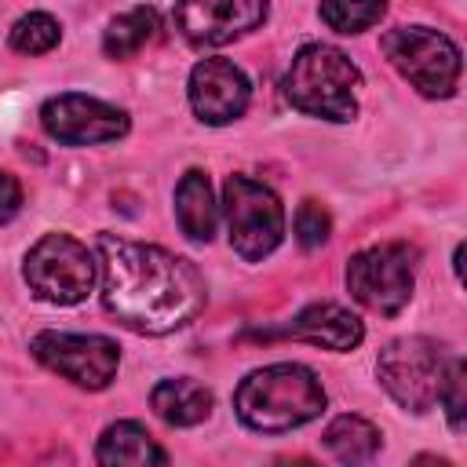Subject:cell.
Segmentation results:
<instances>
[{
    "mask_svg": "<svg viewBox=\"0 0 467 467\" xmlns=\"http://www.w3.org/2000/svg\"><path fill=\"white\" fill-rule=\"evenodd\" d=\"M95 255L102 306L117 325L139 336H168L204 310V277L190 259L117 234H102Z\"/></svg>",
    "mask_w": 467,
    "mask_h": 467,
    "instance_id": "1",
    "label": "cell"
},
{
    "mask_svg": "<svg viewBox=\"0 0 467 467\" xmlns=\"http://www.w3.org/2000/svg\"><path fill=\"white\" fill-rule=\"evenodd\" d=\"M325 387L314 368L299 361H277L252 368L234 390V412L259 434L296 431L325 412Z\"/></svg>",
    "mask_w": 467,
    "mask_h": 467,
    "instance_id": "2",
    "label": "cell"
},
{
    "mask_svg": "<svg viewBox=\"0 0 467 467\" xmlns=\"http://www.w3.org/2000/svg\"><path fill=\"white\" fill-rule=\"evenodd\" d=\"M361 69L332 44H303L285 73V99L292 109L347 124L358 117Z\"/></svg>",
    "mask_w": 467,
    "mask_h": 467,
    "instance_id": "3",
    "label": "cell"
},
{
    "mask_svg": "<svg viewBox=\"0 0 467 467\" xmlns=\"http://www.w3.org/2000/svg\"><path fill=\"white\" fill-rule=\"evenodd\" d=\"M29 292L51 306H77L95 292L99 255L73 234H44L22 263Z\"/></svg>",
    "mask_w": 467,
    "mask_h": 467,
    "instance_id": "4",
    "label": "cell"
},
{
    "mask_svg": "<svg viewBox=\"0 0 467 467\" xmlns=\"http://www.w3.org/2000/svg\"><path fill=\"white\" fill-rule=\"evenodd\" d=\"M456 354L427 336H401L390 339L376 358V376L383 390L409 412H427L438 405L441 383L449 376Z\"/></svg>",
    "mask_w": 467,
    "mask_h": 467,
    "instance_id": "5",
    "label": "cell"
},
{
    "mask_svg": "<svg viewBox=\"0 0 467 467\" xmlns=\"http://www.w3.org/2000/svg\"><path fill=\"white\" fill-rule=\"evenodd\" d=\"M387 62L427 99H449L460 84V47L431 26H398L379 40Z\"/></svg>",
    "mask_w": 467,
    "mask_h": 467,
    "instance_id": "6",
    "label": "cell"
},
{
    "mask_svg": "<svg viewBox=\"0 0 467 467\" xmlns=\"http://www.w3.org/2000/svg\"><path fill=\"white\" fill-rule=\"evenodd\" d=\"M416 259H420V252L405 241H387V244L361 248L347 263V292L365 310L394 317L412 299Z\"/></svg>",
    "mask_w": 467,
    "mask_h": 467,
    "instance_id": "7",
    "label": "cell"
},
{
    "mask_svg": "<svg viewBox=\"0 0 467 467\" xmlns=\"http://www.w3.org/2000/svg\"><path fill=\"white\" fill-rule=\"evenodd\" d=\"M223 212H226L230 248L244 263L266 259L285 237L281 197L266 182H259L252 175H230L223 182Z\"/></svg>",
    "mask_w": 467,
    "mask_h": 467,
    "instance_id": "8",
    "label": "cell"
},
{
    "mask_svg": "<svg viewBox=\"0 0 467 467\" xmlns=\"http://www.w3.org/2000/svg\"><path fill=\"white\" fill-rule=\"evenodd\" d=\"M29 350L40 365L69 379L84 390H106L120 368V347L109 336H80V332H36Z\"/></svg>",
    "mask_w": 467,
    "mask_h": 467,
    "instance_id": "9",
    "label": "cell"
},
{
    "mask_svg": "<svg viewBox=\"0 0 467 467\" xmlns=\"http://www.w3.org/2000/svg\"><path fill=\"white\" fill-rule=\"evenodd\" d=\"M44 131L62 146H102L128 135V113L95 95L66 91L40 106Z\"/></svg>",
    "mask_w": 467,
    "mask_h": 467,
    "instance_id": "10",
    "label": "cell"
},
{
    "mask_svg": "<svg viewBox=\"0 0 467 467\" xmlns=\"http://www.w3.org/2000/svg\"><path fill=\"white\" fill-rule=\"evenodd\" d=\"M270 0H179L171 18L193 47H223L266 22Z\"/></svg>",
    "mask_w": 467,
    "mask_h": 467,
    "instance_id": "11",
    "label": "cell"
},
{
    "mask_svg": "<svg viewBox=\"0 0 467 467\" xmlns=\"http://www.w3.org/2000/svg\"><path fill=\"white\" fill-rule=\"evenodd\" d=\"M186 95H190L197 120L219 128V124H234L237 117H244L252 102V80L230 58H201L190 69Z\"/></svg>",
    "mask_w": 467,
    "mask_h": 467,
    "instance_id": "12",
    "label": "cell"
},
{
    "mask_svg": "<svg viewBox=\"0 0 467 467\" xmlns=\"http://www.w3.org/2000/svg\"><path fill=\"white\" fill-rule=\"evenodd\" d=\"M288 336L321 350H354L365 339V325L354 310L339 303H310L306 310L296 314V321L288 325Z\"/></svg>",
    "mask_w": 467,
    "mask_h": 467,
    "instance_id": "13",
    "label": "cell"
},
{
    "mask_svg": "<svg viewBox=\"0 0 467 467\" xmlns=\"http://www.w3.org/2000/svg\"><path fill=\"white\" fill-rule=\"evenodd\" d=\"M212 390L190 376H168L150 390V409L168 427H197L212 416Z\"/></svg>",
    "mask_w": 467,
    "mask_h": 467,
    "instance_id": "14",
    "label": "cell"
},
{
    "mask_svg": "<svg viewBox=\"0 0 467 467\" xmlns=\"http://www.w3.org/2000/svg\"><path fill=\"white\" fill-rule=\"evenodd\" d=\"M175 223L179 230L197 241V244H208L215 237V223H219V204H215V193H212V182L201 168H190L179 186H175Z\"/></svg>",
    "mask_w": 467,
    "mask_h": 467,
    "instance_id": "15",
    "label": "cell"
},
{
    "mask_svg": "<svg viewBox=\"0 0 467 467\" xmlns=\"http://www.w3.org/2000/svg\"><path fill=\"white\" fill-rule=\"evenodd\" d=\"M95 460L106 467H142V463H168V452L153 441V434L135 420H117L99 434Z\"/></svg>",
    "mask_w": 467,
    "mask_h": 467,
    "instance_id": "16",
    "label": "cell"
},
{
    "mask_svg": "<svg viewBox=\"0 0 467 467\" xmlns=\"http://www.w3.org/2000/svg\"><path fill=\"white\" fill-rule=\"evenodd\" d=\"M321 441H325V449H328L339 463H368V460L379 452L383 434H379V427L368 423L365 416L347 412V416H336V420L325 427Z\"/></svg>",
    "mask_w": 467,
    "mask_h": 467,
    "instance_id": "17",
    "label": "cell"
},
{
    "mask_svg": "<svg viewBox=\"0 0 467 467\" xmlns=\"http://www.w3.org/2000/svg\"><path fill=\"white\" fill-rule=\"evenodd\" d=\"M157 29H161V18H157L153 7H131V11L117 15V18L106 26V33H102V51H106L113 62L131 58V55H139V51L157 36Z\"/></svg>",
    "mask_w": 467,
    "mask_h": 467,
    "instance_id": "18",
    "label": "cell"
},
{
    "mask_svg": "<svg viewBox=\"0 0 467 467\" xmlns=\"http://www.w3.org/2000/svg\"><path fill=\"white\" fill-rule=\"evenodd\" d=\"M317 15L328 29L354 36V33L372 29L387 15V0H321Z\"/></svg>",
    "mask_w": 467,
    "mask_h": 467,
    "instance_id": "19",
    "label": "cell"
},
{
    "mask_svg": "<svg viewBox=\"0 0 467 467\" xmlns=\"http://www.w3.org/2000/svg\"><path fill=\"white\" fill-rule=\"evenodd\" d=\"M58 40H62V26H58V18L47 15V11H29V15H22V18L11 26V33H7V44H11L18 55H47Z\"/></svg>",
    "mask_w": 467,
    "mask_h": 467,
    "instance_id": "20",
    "label": "cell"
},
{
    "mask_svg": "<svg viewBox=\"0 0 467 467\" xmlns=\"http://www.w3.org/2000/svg\"><path fill=\"white\" fill-rule=\"evenodd\" d=\"M332 234V215L325 212V204L317 201H303L296 208V241L303 248H321Z\"/></svg>",
    "mask_w": 467,
    "mask_h": 467,
    "instance_id": "21",
    "label": "cell"
},
{
    "mask_svg": "<svg viewBox=\"0 0 467 467\" xmlns=\"http://www.w3.org/2000/svg\"><path fill=\"white\" fill-rule=\"evenodd\" d=\"M438 405L445 409V416H449V427L460 434V431H463V412H467V390H463V361H460V358H452V365H449V376H445V383H441Z\"/></svg>",
    "mask_w": 467,
    "mask_h": 467,
    "instance_id": "22",
    "label": "cell"
},
{
    "mask_svg": "<svg viewBox=\"0 0 467 467\" xmlns=\"http://www.w3.org/2000/svg\"><path fill=\"white\" fill-rule=\"evenodd\" d=\"M22 208V182L0 168V223H11Z\"/></svg>",
    "mask_w": 467,
    "mask_h": 467,
    "instance_id": "23",
    "label": "cell"
}]
</instances>
